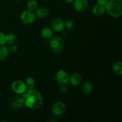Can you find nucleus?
<instances>
[{
  "mask_svg": "<svg viewBox=\"0 0 122 122\" xmlns=\"http://www.w3.org/2000/svg\"><path fill=\"white\" fill-rule=\"evenodd\" d=\"M73 5L76 11L80 13H82L85 11L88 8V0H74Z\"/></svg>",
  "mask_w": 122,
  "mask_h": 122,
  "instance_id": "nucleus-9",
  "label": "nucleus"
},
{
  "mask_svg": "<svg viewBox=\"0 0 122 122\" xmlns=\"http://www.w3.org/2000/svg\"><path fill=\"white\" fill-rule=\"evenodd\" d=\"M41 34L42 38H45V39H48L52 37L53 32H52V30L50 27H44L42 29L41 31Z\"/></svg>",
  "mask_w": 122,
  "mask_h": 122,
  "instance_id": "nucleus-15",
  "label": "nucleus"
},
{
  "mask_svg": "<svg viewBox=\"0 0 122 122\" xmlns=\"http://www.w3.org/2000/svg\"><path fill=\"white\" fill-rule=\"evenodd\" d=\"M5 44V35L0 31V46Z\"/></svg>",
  "mask_w": 122,
  "mask_h": 122,
  "instance_id": "nucleus-24",
  "label": "nucleus"
},
{
  "mask_svg": "<svg viewBox=\"0 0 122 122\" xmlns=\"http://www.w3.org/2000/svg\"><path fill=\"white\" fill-rule=\"evenodd\" d=\"M63 1H64V2H66V3L69 4V3H71V2H73L74 0H63Z\"/></svg>",
  "mask_w": 122,
  "mask_h": 122,
  "instance_id": "nucleus-26",
  "label": "nucleus"
},
{
  "mask_svg": "<svg viewBox=\"0 0 122 122\" xmlns=\"http://www.w3.org/2000/svg\"><path fill=\"white\" fill-rule=\"evenodd\" d=\"M15 1H20V0H15Z\"/></svg>",
  "mask_w": 122,
  "mask_h": 122,
  "instance_id": "nucleus-27",
  "label": "nucleus"
},
{
  "mask_svg": "<svg viewBox=\"0 0 122 122\" xmlns=\"http://www.w3.org/2000/svg\"><path fill=\"white\" fill-rule=\"evenodd\" d=\"M68 91V88L66 84H62L58 89V92L61 93V94H65Z\"/></svg>",
  "mask_w": 122,
  "mask_h": 122,
  "instance_id": "nucleus-22",
  "label": "nucleus"
},
{
  "mask_svg": "<svg viewBox=\"0 0 122 122\" xmlns=\"http://www.w3.org/2000/svg\"><path fill=\"white\" fill-rule=\"evenodd\" d=\"M11 89L17 94H23L26 90V87L24 82L21 81H15L11 85Z\"/></svg>",
  "mask_w": 122,
  "mask_h": 122,
  "instance_id": "nucleus-6",
  "label": "nucleus"
},
{
  "mask_svg": "<svg viewBox=\"0 0 122 122\" xmlns=\"http://www.w3.org/2000/svg\"><path fill=\"white\" fill-rule=\"evenodd\" d=\"M17 40V37L16 35L13 33H10L5 35V44L10 45V44H15Z\"/></svg>",
  "mask_w": 122,
  "mask_h": 122,
  "instance_id": "nucleus-16",
  "label": "nucleus"
},
{
  "mask_svg": "<svg viewBox=\"0 0 122 122\" xmlns=\"http://www.w3.org/2000/svg\"><path fill=\"white\" fill-rule=\"evenodd\" d=\"M51 28L55 32H61L64 29V22L60 18H55L51 22Z\"/></svg>",
  "mask_w": 122,
  "mask_h": 122,
  "instance_id": "nucleus-8",
  "label": "nucleus"
},
{
  "mask_svg": "<svg viewBox=\"0 0 122 122\" xmlns=\"http://www.w3.org/2000/svg\"><path fill=\"white\" fill-rule=\"evenodd\" d=\"M36 17L40 19H44V18L46 17L48 15V10L45 7H39L36 8L35 11H34Z\"/></svg>",
  "mask_w": 122,
  "mask_h": 122,
  "instance_id": "nucleus-12",
  "label": "nucleus"
},
{
  "mask_svg": "<svg viewBox=\"0 0 122 122\" xmlns=\"http://www.w3.org/2000/svg\"><path fill=\"white\" fill-rule=\"evenodd\" d=\"M8 50L9 52H10V53H14V52H16L17 50V46L15 44H10L8 46Z\"/></svg>",
  "mask_w": 122,
  "mask_h": 122,
  "instance_id": "nucleus-23",
  "label": "nucleus"
},
{
  "mask_svg": "<svg viewBox=\"0 0 122 122\" xmlns=\"http://www.w3.org/2000/svg\"><path fill=\"white\" fill-rule=\"evenodd\" d=\"M11 106L14 109H19V108H22L25 106L22 97H17L14 98L12 101Z\"/></svg>",
  "mask_w": 122,
  "mask_h": 122,
  "instance_id": "nucleus-14",
  "label": "nucleus"
},
{
  "mask_svg": "<svg viewBox=\"0 0 122 122\" xmlns=\"http://www.w3.org/2000/svg\"><path fill=\"white\" fill-rule=\"evenodd\" d=\"M20 20L25 25H30L35 21L36 15L34 12L29 10H25L21 13L20 16Z\"/></svg>",
  "mask_w": 122,
  "mask_h": 122,
  "instance_id": "nucleus-4",
  "label": "nucleus"
},
{
  "mask_svg": "<svg viewBox=\"0 0 122 122\" xmlns=\"http://www.w3.org/2000/svg\"><path fill=\"white\" fill-rule=\"evenodd\" d=\"M50 47L55 54H60L64 50V42L63 39L58 36L52 38L50 43Z\"/></svg>",
  "mask_w": 122,
  "mask_h": 122,
  "instance_id": "nucleus-3",
  "label": "nucleus"
},
{
  "mask_svg": "<svg viewBox=\"0 0 122 122\" xmlns=\"http://www.w3.org/2000/svg\"><path fill=\"white\" fill-rule=\"evenodd\" d=\"M27 7L29 10L34 12L38 7V2L36 0H30L27 3Z\"/></svg>",
  "mask_w": 122,
  "mask_h": 122,
  "instance_id": "nucleus-20",
  "label": "nucleus"
},
{
  "mask_svg": "<svg viewBox=\"0 0 122 122\" xmlns=\"http://www.w3.org/2000/svg\"><path fill=\"white\" fill-rule=\"evenodd\" d=\"M82 81V76L79 73H75L73 75H71V76H70L69 78V82L70 84L73 86L79 85Z\"/></svg>",
  "mask_w": 122,
  "mask_h": 122,
  "instance_id": "nucleus-10",
  "label": "nucleus"
},
{
  "mask_svg": "<svg viewBox=\"0 0 122 122\" xmlns=\"http://www.w3.org/2000/svg\"><path fill=\"white\" fill-rule=\"evenodd\" d=\"M70 76L65 70H59L56 75V79L60 84H67L69 82Z\"/></svg>",
  "mask_w": 122,
  "mask_h": 122,
  "instance_id": "nucleus-7",
  "label": "nucleus"
},
{
  "mask_svg": "<svg viewBox=\"0 0 122 122\" xmlns=\"http://www.w3.org/2000/svg\"><path fill=\"white\" fill-rule=\"evenodd\" d=\"M66 110V104L62 101H57L52 106L51 111L54 115L61 116L64 114Z\"/></svg>",
  "mask_w": 122,
  "mask_h": 122,
  "instance_id": "nucleus-5",
  "label": "nucleus"
},
{
  "mask_svg": "<svg viewBox=\"0 0 122 122\" xmlns=\"http://www.w3.org/2000/svg\"><path fill=\"white\" fill-rule=\"evenodd\" d=\"M106 11L113 17H119L122 14V0H108L106 5Z\"/></svg>",
  "mask_w": 122,
  "mask_h": 122,
  "instance_id": "nucleus-2",
  "label": "nucleus"
},
{
  "mask_svg": "<svg viewBox=\"0 0 122 122\" xmlns=\"http://www.w3.org/2000/svg\"><path fill=\"white\" fill-rule=\"evenodd\" d=\"M25 106L30 109H38L43 104V97L41 94L35 89H28L23 94L22 96Z\"/></svg>",
  "mask_w": 122,
  "mask_h": 122,
  "instance_id": "nucleus-1",
  "label": "nucleus"
},
{
  "mask_svg": "<svg viewBox=\"0 0 122 122\" xmlns=\"http://www.w3.org/2000/svg\"><path fill=\"white\" fill-rule=\"evenodd\" d=\"M9 51L8 48L4 45L0 46V61H3L8 57Z\"/></svg>",
  "mask_w": 122,
  "mask_h": 122,
  "instance_id": "nucleus-19",
  "label": "nucleus"
},
{
  "mask_svg": "<svg viewBox=\"0 0 122 122\" xmlns=\"http://www.w3.org/2000/svg\"><path fill=\"white\" fill-rule=\"evenodd\" d=\"M106 11V5L96 4L92 8V13L95 16H100Z\"/></svg>",
  "mask_w": 122,
  "mask_h": 122,
  "instance_id": "nucleus-11",
  "label": "nucleus"
},
{
  "mask_svg": "<svg viewBox=\"0 0 122 122\" xmlns=\"http://www.w3.org/2000/svg\"><path fill=\"white\" fill-rule=\"evenodd\" d=\"M108 0H97V2L98 4L101 5H106V4L108 2Z\"/></svg>",
  "mask_w": 122,
  "mask_h": 122,
  "instance_id": "nucleus-25",
  "label": "nucleus"
},
{
  "mask_svg": "<svg viewBox=\"0 0 122 122\" xmlns=\"http://www.w3.org/2000/svg\"><path fill=\"white\" fill-rule=\"evenodd\" d=\"M94 89L92 83L89 81H85L82 85V91L84 94H89Z\"/></svg>",
  "mask_w": 122,
  "mask_h": 122,
  "instance_id": "nucleus-13",
  "label": "nucleus"
},
{
  "mask_svg": "<svg viewBox=\"0 0 122 122\" xmlns=\"http://www.w3.org/2000/svg\"><path fill=\"white\" fill-rule=\"evenodd\" d=\"M75 22L72 20H68L64 23V28L67 30H71L75 27Z\"/></svg>",
  "mask_w": 122,
  "mask_h": 122,
  "instance_id": "nucleus-21",
  "label": "nucleus"
},
{
  "mask_svg": "<svg viewBox=\"0 0 122 122\" xmlns=\"http://www.w3.org/2000/svg\"><path fill=\"white\" fill-rule=\"evenodd\" d=\"M24 83L26 85L27 90H28V89H33L35 88V82L34 79L32 77H29L26 78L25 81H24Z\"/></svg>",
  "mask_w": 122,
  "mask_h": 122,
  "instance_id": "nucleus-18",
  "label": "nucleus"
},
{
  "mask_svg": "<svg viewBox=\"0 0 122 122\" xmlns=\"http://www.w3.org/2000/svg\"><path fill=\"white\" fill-rule=\"evenodd\" d=\"M112 70L116 75L122 76V63L121 61H117L112 66Z\"/></svg>",
  "mask_w": 122,
  "mask_h": 122,
  "instance_id": "nucleus-17",
  "label": "nucleus"
}]
</instances>
